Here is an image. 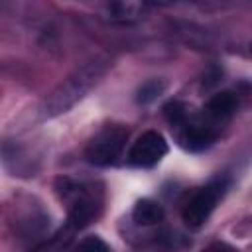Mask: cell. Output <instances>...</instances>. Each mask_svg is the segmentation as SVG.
Here are the masks:
<instances>
[{"mask_svg":"<svg viewBox=\"0 0 252 252\" xmlns=\"http://www.w3.org/2000/svg\"><path fill=\"white\" fill-rule=\"evenodd\" d=\"M112 67V57L110 55H96L89 59L85 65L75 69L69 77H65L41 102L39 106V116L43 120L55 118L69 108H73L79 100H83L93 87L98 85V81L106 75V71Z\"/></svg>","mask_w":252,"mask_h":252,"instance_id":"1","label":"cell"},{"mask_svg":"<svg viewBox=\"0 0 252 252\" xmlns=\"http://www.w3.org/2000/svg\"><path fill=\"white\" fill-rule=\"evenodd\" d=\"M57 191L69 203V224L75 230L85 228L96 219L100 211V201L96 199L93 189L63 177V179H57Z\"/></svg>","mask_w":252,"mask_h":252,"instance_id":"2","label":"cell"},{"mask_svg":"<svg viewBox=\"0 0 252 252\" xmlns=\"http://www.w3.org/2000/svg\"><path fill=\"white\" fill-rule=\"evenodd\" d=\"M128 140V128L122 124H106L102 126L89 142L85 150V158L89 163L96 167H108L118 161L124 152Z\"/></svg>","mask_w":252,"mask_h":252,"instance_id":"3","label":"cell"},{"mask_svg":"<svg viewBox=\"0 0 252 252\" xmlns=\"http://www.w3.org/2000/svg\"><path fill=\"white\" fill-rule=\"evenodd\" d=\"M228 183L230 181H228L226 175H217L207 185L199 187L187 199V203L183 207V220L187 222V226L199 228L209 220V217L215 211L217 203L224 197V193L228 189Z\"/></svg>","mask_w":252,"mask_h":252,"instance_id":"4","label":"cell"},{"mask_svg":"<svg viewBox=\"0 0 252 252\" xmlns=\"http://www.w3.org/2000/svg\"><path fill=\"white\" fill-rule=\"evenodd\" d=\"M175 138L177 144L187 152H203L211 148L219 138V126L211 120L187 116V120L179 126H175Z\"/></svg>","mask_w":252,"mask_h":252,"instance_id":"5","label":"cell"},{"mask_svg":"<svg viewBox=\"0 0 252 252\" xmlns=\"http://www.w3.org/2000/svg\"><path fill=\"white\" fill-rule=\"evenodd\" d=\"M167 154V142L165 138L156 132L148 130L132 144L128 152V163L134 167H154L161 161V158Z\"/></svg>","mask_w":252,"mask_h":252,"instance_id":"6","label":"cell"},{"mask_svg":"<svg viewBox=\"0 0 252 252\" xmlns=\"http://www.w3.org/2000/svg\"><path fill=\"white\" fill-rule=\"evenodd\" d=\"M236 110H238V96L232 91H220L207 100L203 116L219 126V124L230 120Z\"/></svg>","mask_w":252,"mask_h":252,"instance_id":"7","label":"cell"},{"mask_svg":"<svg viewBox=\"0 0 252 252\" xmlns=\"http://www.w3.org/2000/svg\"><path fill=\"white\" fill-rule=\"evenodd\" d=\"M163 217H165L163 207L154 199H140L132 211V219L136 220V224H142V226L158 224L163 220Z\"/></svg>","mask_w":252,"mask_h":252,"instance_id":"8","label":"cell"},{"mask_svg":"<svg viewBox=\"0 0 252 252\" xmlns=\"http://www.w3.org/2000/svg\"><path fill=\"white\" fill-rule=\"evenodd\" d=\"M146 10V4L140 2H112L106 6V18L112 22H134L140 20Z\"/></svg>","mask_w":252,"mask_h":252,"instance_id":"9","label":"cell"},{"mask_svg":"<svg viewBox=\"0 0 252 252\" xmlns=\"http://www.w3.org/2000/svg\"><path fill=\"white\" fill-rule=\"evenodd\" d=\"M165 87H167V83H165L163 79H150V81H146V83H142V85L138 87V91H136V100H138L140 104H150V102H154L159 94H163Z\"/></svg>","mask_w":252,"mask_h":252,"instance_id":"10","label":"cell"},{"mask_svg":"<svg viewBox=\"0 0 252 252\" xmlns=\"http://www.w3.org/2000/svg\"><path fill=\"white\" fill-rule=\"evenodd\" d=\"M163 114H165L167 122L171 124V128H175V126L183 124L191 112H189V108H187L185 102H181V100H169L163 106Z\"/></svg>","mask_w":252,"mask_h":252,"instance_id":"11","label":"cell"},{"mask_svg":"<svg viewBox=\"0 0 252 252\" xmlns=\"http://www.w3.org/2000/svg\"><path fill=\"white\" fill-rule=\"evenodd\" d=\"M77 252H112L110 246L96 234L85 236L79 244H77Z\"/></svg>","mask_w":252,"mask_h":252,"instance_id":"12","label":"cell"},{"mask_svg":"<svg viewBox=\"0 0 252 252\" xmlns=\"http://www.w3.org/2000/svg\"><path fill=\"white\" fill-rule=\"evenodd\" d=\"M205 252H238V250L226 242H213Z\"/></svg>","mask_w":252,"mask_h":252,"instance_id":"13","label":"cell"}]
</instances>
